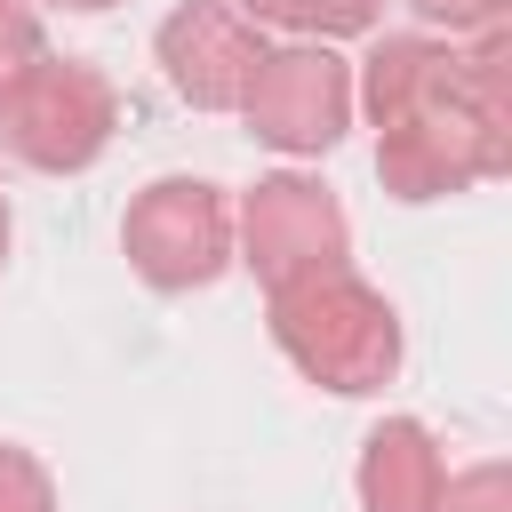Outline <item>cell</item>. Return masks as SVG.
Listing matches in <instances>:
<instances>
[{
    "mask_svg": "<svg viewBox=\"0 0 512 512\" xmlns=\"http://www.w3.org/2000/svg\"><path fill=\"white\" fill-rule=\"evenodd\" d=\"M32 56H48V48H40V16L16 8V0H0V80H16Z\"/></svg>",
    "mask_w": 512,
    "mask_h": 512,
    "instance_id": "8fae6325",
    "label": "cell"
},
{
    "mask_svg": "<svg viewBox=\"0 0 512 512\" xmlns=\"http://www.w3.org/2000/svg\"><path fill=\"white\" fill-rule=\"evenodd\" d=\"M112 120H120V96L80 56H32L16 80H0V144L24 168H48V176L88 168L112 144Z\"/></svg>",
    "mask_w": 512,
    "mask_h": 512,
    "instance_id": "3957f363",
    "label": "cell"
},
{
    "mask_svg": "<svg viewBox=\"0 0 512 512\" xmlns=\"http://www.w3.org/2000/svg\"><path fill=\"white\" fill-rule=\"evenodd\" d=\"M120 248L128 264L152 280V288H208L224 264H232V208L216 184L200 176H160L128 200V224H120Z\"/></svg>",
    "mask_w": 512,
    "mask_h": 512,
    "instance_id": "277c9868",
    "label": "cell"
},
{
    "mask_svg": "<svg viewBox=\"0 0 512 512\" xmlns=\"http://www.w3.org/2000/svg\"><path fill=\"white\" fill-rule=\"evenodd\" d=\"M424 24H448V32H496L504 0H408Z\"/></svg>",
    "mask_w": 512,
    "mask_h": 512,
    "instance_id": "4fadbf2b",
    "label": "cell"
},
{
    "mask_svg": "<svg viewBox=\"0 0 512 512\" xmlns=\"http://www.w3.org/2000/svg\"><path fill=\"white\" fill-rule=\"evenodd\" d=\"M152 48H160L168 88H176L184 104H200V112H240L256 64L272 56L264 32H256L240 8H224V0H184V8L160 24Z\"/></svg>",
    "mask_w": 512,
    "mask_h": 512,
    "instance_id": "52a82bcc",
    "label": "cell"
},
{
    "mask_svg": "<svg viewBox=\"0 0 512 512\" xmlns=\"http://www.w3.org/2000/svg\"><path fill=\"white\" fill-rule=\"evenodd\" d=\"M272 336H280V352H288L312 384H328V392H376V384L400 368V320H392V304H384L352 264L280 288V296H272Z\"/></svg>",
    "mask_w": 512,
    "mask_h": 512,
    "instance_id": "7a4b0ae2",
    "label": "cell"
},
{
    "mask_svg": "<svg viewBox=\"0 0 512 512\" xmlns=\"http://www.w3.org/2000/svg\"><path fill=\"white\" fill-rule=\"evenodd\" d=\"M48 8H80V16H96V8H112V0H48Z\"/></svg>",
    "mask_w": 512,
    "mask_h": 512,
    "instance_id": "5bb4252c",
    "label": "cell"
},
{
    "mask_svg": "<svg viewBox=\"0 0 512 512\" xmlns=\"http://www.w3.org/2000/svg\"><path fill=\"white\" fill-rule=\"evenodd\" d=\"M440 488H448V464L416 416H392L368 432V448H360V504L368 512H440Z\"/></svg>",
    "mask_w": 512,
    "mask_h": 512,
    "instance_id": "ba28073f",
    "label": "cell"
},
{
    "mask_svg": "<svg viewBox=\"0 0 512 512\" xmlns=\"http://www.w3.org/2000/svg\"><path fill=\"white\" fill-rule=\"evenodd\" d=\"M0 264H8V192H0Z\"/></svg>",
    "mask_w": 512,
    "mask_h": 512,
    "instance_id": "9a60e30c",
    "label": "cell"
},
{
    "mask_svg": "<svg viewBox=\"0 0 512 512\" xmlns=\"http://www.w3.org/2000/svg\"><path fill=\"white\" fill-rule=\"evenodd\" d=\"M440 512H504V472L480 464V472L448 480V488H440Z\"/></svg>",
    "mask_w": 512,
    "mask_h": 512,
    "instance_id": "7c38bea8",
    "label": "cell"
},
{
    "mask_svg": "<svg viewBox=\"0 0 512 512\" xmlns=\"http://www.w3.org/2000/svg\"><path fill=\"white\" fill-rule=\"evenodd\" d=\"M240 120L280 152H328L352 120V72L328 48H280V56L256 64Z\"/></svg>",
    "mask_w": 512,
    "mask_h": 512,
    "instance_id": "8992f818",
    "label": "cell"
},
{
    "mask_svg": "<svg viewBox=\"0 0 512 512\" xmlns=\"http://www.w3.org/2000/svg\"><path fill=\"white\" fill-rule=\"evenodd\" d=\"M376 112V168L400 200H440L504 168V32H480L464 56L456 40H376L368 80Z\"/></svg>",
    "mask_w": 512,
    "mask_h": 512,
    "instance_id": "6da1fadb",
    "label": "cell"
},
{
    "mask_svg": "<svg viewBox=\"0 0 512 512\" xmlns=\"http://www.w3.org/2000/svg\"><path fill=\"white\" fill-rule=\"evenodd\" d=\"M248 24H288V32H320V40H336V32H368L376 16H384V0H232Z\"/></svg>",
    "mask_w": 512,
    "mask_h": 512,
    "instance_id": "9c48e42d",
    "label": "cell"
},
{
    "mask_svg": "<svg viewBox=\"0 0 512 512\" xmlns=\"http://www.w3.org/2000/svg\"><path fill=\"white\" fill-rule=\"evenodd\" d=\"M240 240H248V264H256V280H264L272 296L296 288V280L336 272L344 248H352L336 192L312 184V176H264V184L248 192V208H240Z\"/></svg>",
    "mask_w": 512,
    "mask_h": 512,
    "instance_id": "5b68a950",
    "label": "cell"
},
{
    "mask_svg": "<svg viewBox=\"0 0 512 512\" xmlns=\"http://www.w3.org/2000/svg\"><path fill=\"white\" fill-rule=\"evenodd\" d=\"M0 512H56V480H48V464L24 456V448H8V440H0Z\"/></svg>",
    "mask_w": 512,
    "mask_h": 512,
    "instance_id": "30bf717a",
    "label": "cell"
}]
</instances>
